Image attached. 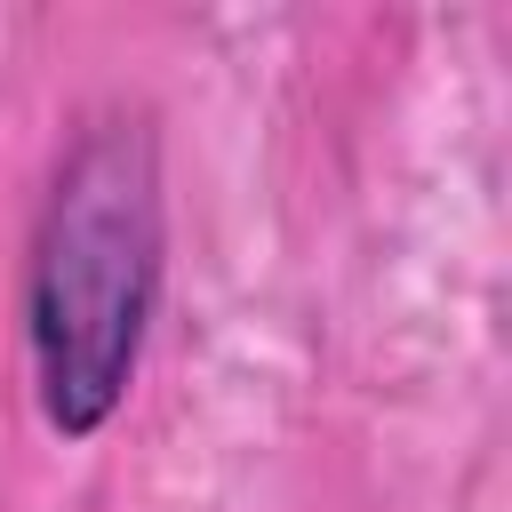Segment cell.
Wrapping results in <instances>:
<instances>
[{
	"mask_svg": "<svg viewBox=\"0 0 512 512\" xmlns=\"http://www.w3.org/2000/svg\"><path fill=\"white\" fill-rule=\"evenodd\" d=\"M160 256H168V200L152 120L104 112L56 160V184L32 224L24 336L48 432L88 440L120 416L152 336Z\"/></svg>",
	"mask_w": 512,
	"mask_h": 512,
	"instance_id": "cell-1",
	"label": "cell"
}]
</instances>
